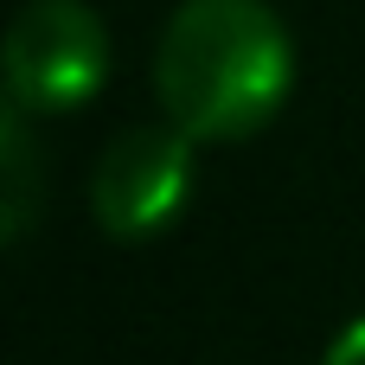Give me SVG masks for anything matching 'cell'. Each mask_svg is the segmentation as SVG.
<instances>
[{
    "label": "cell",
    "instance_id": "277c9868",
    "mask_svg": "<svg viewBox=\"0 0 365 365\" xmlns=\"http://www.w3.org/2000/svg\"><path fill=\"white\" fill-rule=\"evenodd\" d=\"M0 154H6V244L26 237L32 225V141H26V109H6V128H0Z\"/></svg>",
    "mask_w": 365,
    "mask_h": 365
},
{
    "label": "cell",
    "instance_id": "7a4b0ae2",
    "mask_svg": "<svg viewBox=\"0 0 365 365\" xmlns=\"http://www.w3.org/2000/svg\"><path fill=\"white\" fill-rule=\"evenodd\" d=\"M109 83V32L83 0H26L6 26V103L71 115Z\"/></svg>",
    "mask_w": 365,
    "mask_h": 365
},
{
    "label": "cell",
    "instance_id": "5b68a950",
    "mask_svg": "<svg viewBox=\"0 0 365 365\" xmlns=\"http://www.w3.org/2000/svg\"><path fill=\"white\" fill-rule=\"evenodd\" d=\"M321 365H365V321H353L334 346H327V359Z\"/></svg>",
    "mask_w": 365,
    "mask_h": 365
},
{
    "label": "cell",
    "instance_id": "6da1fadb",
    "mask_svg": "<svg viewBox=\"0 0 365 365\" xmlns=\"http://www.w3.org/2000/svg\"><path fill=\"white\" fill-rule=\"evenodd\" d=\"M295 45L269 0H180L154 51V96L192 141H244L282 115Z\"/></svg>",
    "mask_w": 365,
    "mask_h": 365
},
{
    "label": "cell",
    "instance_id": "3957f363",
    "mask_svg": "<svg viewBox=\"0 0 365 365\" xmlns=\"http://www.w3.org/2000/svg\"><path fill=\"white\" fill-rule=\"evenodd\" d=\"M192 199V135L180 122L122 128L90 173V212L109 237H160Z\"/></svg>",
    "mask_w": 365,
    "mask_h": 365
}]
</instances>
